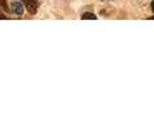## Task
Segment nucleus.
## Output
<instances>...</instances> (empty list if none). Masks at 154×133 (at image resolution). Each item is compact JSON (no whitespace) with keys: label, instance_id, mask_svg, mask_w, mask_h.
<instances>
[{"label":"nucleus","instance_id":"nucleus-1","mask_svg":"<svg viewBox=\"0 0 154 133\" xmlns=\"http://www.w3.org/2000/svg\"><path fill=\"white\" fill-rule=\"evenodd\" d=\"M24 3L26 8L31 12L32 15L36 13V10H38V0H22Z\"/></svg>","mask_w":154,"mask_h":133},{"label":"nucleus","instance_id":"nucleus-2","mask_svg":"<svg viewBox=\"0 0 154 133\" xmlns=\"http://www.w3.org/2000/svg\"><path fill=\"white\" fill-rule=\"evenodd\" d=\"M23 8H24V3L20 0V1H14L12 3V11L17 15H22L23 13Z\"/></svg>","mask_w":154,"mask_h":133},{"label":"nucleus","instance_id":"nucleus-3","mask_svg":"<svg viewBox=\"0 0 154 133\" xmlns=\"http://www.w3.org/2000/svg\"><path fill=\"white\" fill-rule=\"evenodd\" d=\"M82 19H90V20H95L97 19V16L94 13H83L82 15Z\"/></svg>","mask_w":154,"mask_h":133},{"label":"nucleus","instance_id":"nucleus-4","mask_svg":"<svg viewBox=\"0 0 154 133\" xmlns=\"http://www.w3.org/2000/svg\"><path fill=\"white\" fill-rule=\"evenodd\" d=\"M0 7H2L4 11H8V4L5 0H0Z\"/></svg>","mask_w":154,"mask_h":133},{"label":"nucleus","instance_id":"nucleus-5","mask_svg":"<svg viewBox=\"0 0 154 133\" xmlns=\"http://www.w3.org/2000/svg\"><path fill=\"white\" fill-rule=\"evenodd\" d=\"M5 19H7V16L4 13H2V11H0V20H5Z\"/></svg>","mask_w":154,"mask_h":133},{"label":"nucleus","instance_id":"nucleus-6","mask_svg":"<svg viewBox=\"0 0 154 133\" xmlns=\"http://www.w3.org/2000/svg\"><path fill=\"white\" fill-rule=\"evenodd\" d=\"M152 10H153V12H154V0H153V3H152Z\"/></svg>","mask_w":154,"mask_h":133}]
</instances>
